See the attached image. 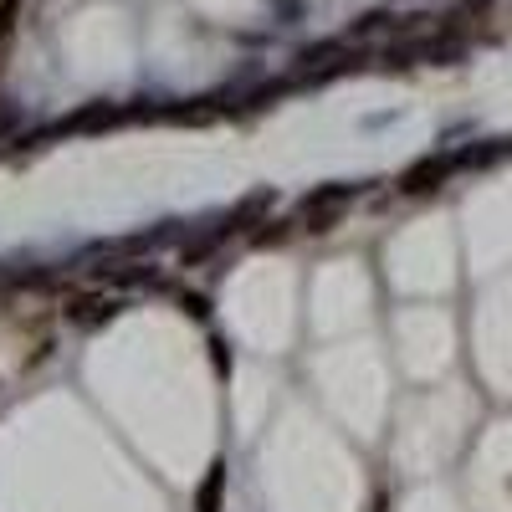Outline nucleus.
Segmentation results:
<instances>
[{"instance_id": "nucleus-1", "label": "nucleus", "mask_w": 512, "mask_h": 512, "mask_svg": "<svg viewBox=\"0 0 512 512\" xmlns=\"http://www.w3.org/2000/svg\"><path fill=\"white\" fill-rule=\"evenodd\" d=\"M349 200H354V185H323V190H313V195L303 200L308 231H328V226L338 221V210H344Z\"/></svg>"}, {"instance_id": "nucleus-2", "label": "nucleus", "mask_w": 512, "mask_h": 512, "mask_svg": "<svg viewBox=\"0 0 512 512\" xmlns=\"http://www.w3.org/2000/svg\"><path fill=\"white\" fill-rule=\"evenodd\" d=\"M456 164H461L456 154H436V159H420V164H410L405 175H400V190H405V195H425V190H436V185H441V180L451 175Z\"/></svg>"}, {"instance_id": "nucleus-3", "label": "nucleus", "mask_w": 512, "mask_h": 512, "mask_svg": "<svg viewBox=\"0 0 512 512\" xmlns=\"http://www.w3.org/2000/svg\"><path fill=\"white\" fill-rule=\"evenodd\" d=\"M118 313V303H108V297H77V303L67 308V318L77 323V328H98V323H108Z\"/></svg>"}, {"instance_id": "nucleus-4", "label": "nucleus", "mask_w": 512, "mask_h": 512, "mask_svg": "<svg viewBox=\"0 0 512 512\" xmlns=\"http://www.w3.org/2000/svg\"><path fill=\"white\" fill-rule=\"evenodd\" d=\"M113 118H118V108H108V103H93V108L72 113L62 128H67V134H77V128H103V123H113Z\"/></svg>"}, {"instance_id": "nucleus-5", "label": "nucleus", "mask_w": 512, "mask_h": 512, "mask_svg": "<svg viewBox=\"0 0 512 512\" xmlns=\"http://www.w3.org/2000/svg\"><path fill=\"white\" fill-rule=\"evenodd\" d=\"M221 487H226V466L216 461V466H210V477H205V487H200V497H195V507L200 512H216L221 507Z\"/></svg>"}, {"instance_id": "nucleus-6", "label": "nucleus", "mask_w": 512, "mask_h": 512, "mask_svg": "<svg viewBox=\"0 0 512 512\" xmlns=\"http://www.w3.org/2000/svg\"><path fill=\"white\" fill-rule=\"evenodd\" d=\"M180 308H185L190 318H205V313H210V308H205V297H200V292H180Z\"/></svg>"}]
</instances>
